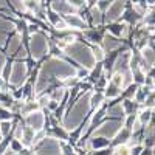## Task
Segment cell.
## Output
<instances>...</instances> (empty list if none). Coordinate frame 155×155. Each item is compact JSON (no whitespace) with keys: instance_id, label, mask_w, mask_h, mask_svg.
Instances as JSON below:
<instances>
[{"instance_id":"cell-15","label":"cell","mask_w":155,"mask_h":155,"mask_svg":"<svg viewBox=\"0 0 155 155\" xmlns=\"http://www.w3.org/2000/svg\"><path fill=\"white\" fill-rule=\"evenodd\" d=\"M141 58L152 65V64L155 62V50L152 47H149V45L143 47V48H141Z\"/></svg>"},{"instance_id":"cell-2","label":"cell","mask_w":155,"mask_h":155,"mask_svg":"<svg viewBox=\"0 0 155 155\" xmlns=\"http://www.w3.org/2000/svg\"><path fill=\"white\" fill-rule=\"evenodd\" d=\"M50 50V44H48V36L44 34L42 31H37L34 34L30 36V44H28V51L30 56L36 61L42 59Z\"/></svg>"},{"instance_id":"cell-5","label":"cell","mask_w":155,"mask_h":155,"mask_svg":"<svg viewBox=\"0 0 155 155\" xmlns=\"http://www.w3.org/2000/svg\"><path fill=\"white\" fill-rule=\"evenodd\" d=\"M25 124L33 127L34 130L45 129V113L42 112V109H37L34 112H30L25 115Z\"/></svg>"},{"instance_id":"cell-11","label":"cell","mask_w":155,"mask_h":155,"mask_svg":"<svg viewBox=\"0 0 155 155\" xmlns=\"http://www.w3.org/2000/svg\"><path fill=\"white\" fill-rule=\"evenodd\" d=\"M88 102H90V109H93V110H96V109L102 107V106H104V102H106L104 93H102V92H96V90H95L93 93L90 92Z\"/></svg>"},{"instance_id":"cell-23","label":"cell","mask_w":155,"mask_h":155,"mask_svg":"<svg viewBox=\"0 0 155 155\" xmlns=\"http://www.w3.org/2000/svg\"><path fill=\"white\" fill-rule=\"evenodd\" d=\"M135 120H137V113H127V118H126V121H124V124H123L124 129H127V130L132 132V126H134Z\"/></svg>"},{"instance_id":"cell-10","label":"cell","mask_w":155,"mask_h":155,"mask_svg":"<svg viewBox=\"0 0 155 155\" xmlns=\"http://www.w3.org/2000/svg\"><path fill=\"white\" fill-rule=\"evenodd\" d=\"M87 19L92 22L93 25H98V27H99L101 23H104V12H102V11L95 5V6H92V8H88Z\"/></svg>"},{"instance_id":"cell-12","label":"cell","mask_w":155,"mask_h":155,"mask_svg":"<svg viewBox=\"0 0 155 155\" xmlns=\"http://www.w3.org/2000/svg\"><path fill=\"white\" fill-rule=\"evenodd\" d=\"M102 93H104V98L106 99H116V98L121 95V88L118 85H115L112 81H109L107 85H106V88L102 90Z\"/></svg>"},{"instance_id":"cell-16","label":"cell","mask_w":155,"mask_h":155,"mask_svg":"<svg viewBox=\"0 0 155 155\" xmlns=\"http://www.w3.org/2000/svg\"><path fill=\"white\" fill-rule=\"evenodd\" d=\"M12 126H14L12 120H3V121H0V137H8V135H11Z\"/></svg>"},{"instance_id":"cell-14","label":"cell","mask_w":155,"mask_h":155,"mask_svg":"<svg viewBox=\"0 0 155 155\" xmlns=\"http://www.w3.org/2000/svg\"><path fill=\"white\" fill-rule=\"evenodd\" d=\"M152 110H153V109H150V107H141V109L138 110V113H137V118L143 123L144 126L149 124L150 116H152Z\"/></svg>"},{"instance_id":"cell-24","label":"cell","mask_w":155,"mask_h":155,"mask_svg":"<svg viewBox=\"0 0 155 155\" xmlns=\"http://www.w3.org/2000/svg\"><path fill=\"white\" fill-rule=\"evenodd\" d=\"M143 20H144L146 25H155V11H150L147 14H144Z\"/></svg>"},{"instance_id":"cell-19","label":"cell","mask_w":155,"mask_h":155,"mask_svg":"<svg viewBox=\"0 0 155 155\" xmlns=\"http://www.w3.org/2000/svg\"><path fill=\"white\" fill-rule=\"evenodd\" d=\"M14 112H12L9 107H5V106H0V121L3 120H12L14 118Z\"/></svg>"},{"instance_id":"cell-22","label":"cell","mask_w":155,"mask_h":155,"mask_svg":"<svg viewBox=\"0 0 155 155\" xmlns=\"http://www.w3.org/2000/svg\"><path fill=\"white\" fill-rule=\"evenodd\" d=\"M113 153H115V155H127V153H130V147H129L127 143L113 146Z\"/></svg>"},{"instance_id":"cell-30","label":"cell","mask_w":155,"mask_h":155,"mask_svg":"<svg viewBox=\"0 0 155 155\" xmlns=\"http://www.w3.org/2000/svg\"><path fill=\"white\" fill-rule=\"evenodd\" d=\"M130 2H132V3L135 5V3H140V0H130Z\"/></svg>"},{"instance_id":"cell-4","label":"cell","mask_w":155,"mask_h":155,"mask_svg":"<svg viewBox=\"0 0 155 155\" xmlns=\"http://www.w3.org/2000/svg\"><path fill=\"white\" fill-rule=\"evenodd\" d=\"M33 153H61L59 140L51 135H47L37 144L33 146Z\"/></svg>"},{"instance_id":"cell-20","label":"cell","mask_w":155,"mask_h":155,"mask_svg":"<svg viewBox=\"0 0 155 155\" xmlns=\"http://www.w3.org/2000/svg\"><path fill=\"white\" fill-rule=\"evenodd\" d=\"M11 68H12V62H11V61H6V62L3 64L2 70H0V76H2V78H3V79H5L6 82H8V79H9Z\"/></svg>"},{"instance_id":"cell-27","label":"cell","mask_w":155,"mask_h":155,"mask_svg":"<svg viewBox=\"0 0 155 155\" xmlns=\"http://www.w3.org/2000/svg\"><path fill=\"white\" fill-rule=\"evenodd\" d=\"M59 104H61L59 101H56V99H51V98H50L48 104H47V110H48V112H54V110L59 107Z\"/></svg>"},{"instance_id":"cell-25","label":"cell","mask_w":155,"mask_h":155,"mask_svg":"<svg viewBox=\"0 0 155 155\" xmlns=\"http://www.w3.org/2000/svg\"><path fill=\"white\" fill-rule=\"evenodd\" d=\"M113 2V0H98V2H96V6L102 11V12H104L109 6H110V3Z\"/></svg>"},{"instance_id":"cell-6","label":"cell","mask_w":155,"mask_h":155,"mask_svg":"<svg viewBox=\"0 0 155 155\" xmlns=\"http://www.w3.org/2000/svg\"><path fill=\"white\" fill-rule=\"evenodd\" d=\"M124 11V0H113L110 6L104 11V23L116 22Z\"/></svg>"},{"instance_id":"cell-18","label":"cell","mask_w":155,"mask_h":155,"mask_svg":"<svg viewBox=\"0 0 155 155\" xmlns=\"http://www.w3.org/2000/svg\"><path fill=\"white\" fill-rule=\"evenodd\" d=\"M27 27H28V20L25 19V17L14 20V28H16V33H19V34L27 33Z\"/></svg>"},{"instance_id":"cell-26","label":"cell","mask_w":155,"mask_h":155,"mask_svg":"<svg viewBox=\"0 0 155 155\" xmlns=\"http://www.w3.org/2000/svg\"><path fill=\"white\" fill-rule=\"evenodd\" d=\"M67 2L76 8V9H81V8H85V0H67Z\"/></svg>"},{"instance_id":"cell-7","label":"cell","mask_w":155,"mask_h":155,"mask_svg":"<svg viewBox=\"0 0 155 155\" xmlns=\"http://www.w3.org/2000/svg\"><path fill=\"white\" fill-rule=\"evenodd\" d=\"M65 19V22L68 23V27L71 30H79V31H84L88 28V25L85 22V19H82V16H79L78 12H70V14H65L62 16Z\"/></svg>"},{"instance_id":"cell-1","label":"cell","mask_w":155,"mask_h":155,"mask_svg":"<svg viewBox=\"0 0 155 155\" xmlns=\"http://www.w3.org/2000/svg\"><path fill=\"white\" fill-rule=\"evenodd\" d=\"M64 54L71 58V61L78 62L79 65H84L87 68H92L96 64V61H95V58L92 54V51H90V48H87L79 41H76L73 44H68L67 48L64 50Z\"/></svg>"},{"instance_id":"cell-8","label":"cell","mask_w":155,"mask_h":155,"mask_svg":"<svg viewBox=\"0 0 155 155\" xmlns=\"http://www.w3.org/2000/svg\"><path fill=\"white\" fill-rule=\"evenodd\" d=\"M50 8L54 9L56 12H59L61 16H65L70 14V12H76V8H73L67 0H51Z\"/></svg>"},{"instance_id":"cell-9","label":"cell","mask_w":155,"mask_h":155,"mask_svg":"<svg viewBox=\"0 0 155 155\" xmlns=\"http://www.w3.org/2000/svg\"><path fill=\"white\" fill-rule=\"evenodd\" d=\"M101 44H102V48H104L106 51H109V53H110V51H115L116 48H120L121 41H118V37H116V36H113V34L107 33V34L102 36Z\"/></svg>"},{"instance_id":"cell-28","label":"cell","mask_w":155,"mask_h":155,"mask_svg":"<svg viewBox=\"0 0 155 155\" xmlns=\"http://www.w3.org/2000/svg\"><path fill=\"white\" fill-rule=\"evenodd\" d=\"M6 62V56L0 51V70H2V67H3V64Z\"/></svg>"},{"instance_id":"cell-29","label":"cell","mask_w":155,"mask_h":155,"mask_svg":"<svg viewBox=\"0 0 155 155\" xmlns=\"http://www.w3.org/2000/svg\"><path fill=\"white\" fill-rule=\"evenodd\" d=\"M6 84H8V82H6V81L3 79V78H2V76H0V90H3V88L6 87Z\"/></svg>"},{"instance_id":"cell-21","label":"cell","mask_w":155,"mask_h":155,"mask_svg":"<svg viewBox=\"0 0 155 155\" xmlns=\"http://www.w3.org/2000/svg\"><path fill=\"white\" fill-rule=\"evenodd\" d=\"M121 28H123V23H116V22H110L109 27H107L109 33L113 34V36H116V37L121 36Z\"/></svg>"},{"instance_id":"cell-17","label":"cell","mask_w":155,"mask_h":155,"mask_svg":"<svg viewBox=\"0 0 155 155\" xmlns=\"http://www.w3.org/2000/svg\"><path fill=\"white\" fill-rule=\"evenodd\" d=\"M132 76H134V82L138 84V85H143L144 81H146V73L141 70L140 67L137 68H132Z\"/></svg>"},{"instance_id":"cell-3","label":"cell","mask_w":155,"mask_h":155,"mask_svg":"<svg viewBox=\"0 0 155 155\" xmlns=\"http://www.w3.org/2000/svg\"><path fill=\"white\" fill-rule=\"evenodd\" d=\"M28 67L25 64V59H16L12 62V68H11V74H9V79H8V85L11 88L14 87H20L23 85V82L27 81L28 78Z\"/></svg>"},{"instance_id":"cell-13","label":"cell","mask_w":155,"mask_h":155,"mask_svg":"<svg viewBox=\"0 0 155 155\" xmlns=\"http://www.w3.org/2000/svg\"><path fill=\"white\" fill-rule=\"evenodd\" d=\"M90 51H92V54H93V58H95L96 62H102V61L106 59V50L102 48L99 44H93L92 48H90Z\"/></svg>"}]
</instances>
